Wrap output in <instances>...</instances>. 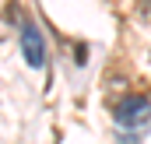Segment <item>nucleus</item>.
Listing matches in <instances>:
<instances>
[{
    "label": "nucleus",
    "instance_id": "nucleus-2",
    "mask_svg": "<svg viewBox=\"0 0 151 144\" xmlns=\"http://www.w3.org/2000/svg\"><path fill=\"white\" fill-rule=\"evenodd\" d=\"M21 56H25V63L35 67V71L46 63V39H42V32L35 28V21H25V25H21Z\"/></svg>",
    "mask_w": 151,
    "mask_h": 144
},
{
    "label": "nucleus",
    "instance_id": "nucleus-1",
    "mask_svg": "<svg viewBox=\"0 0 151 144\" xmlns=\"http://www.w3.org/2000/svg\"><path fill=\"white\" fill-rule=\"evenodd\" d=\"M151 120V99L144 95H130L116 106V127L119 130H137Z\"/></svg>",
    "mask_w": 151,
    "mask_h": 144
}]
</instances>
